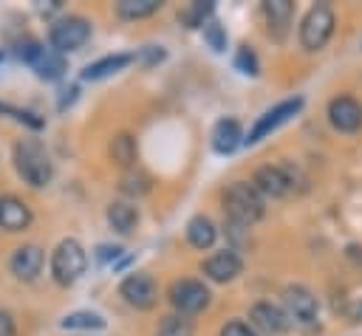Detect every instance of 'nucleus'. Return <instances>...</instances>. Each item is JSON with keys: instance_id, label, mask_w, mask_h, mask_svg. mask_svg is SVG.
Returning a JSON list of instances; mask_svg holds the SVG:
<instances>
[{"instance_id": "obj_1", "label": "nucleus", "mask_w": 362, "mask_h": 336, "mask_svg": "<svg viewBox=\"0 0 362 336\" xmlns=\"http://www.w3.org/2000/svg\"><path fill=\"white\" fill-rule=\"evenodd\" d=\"M223 215L232 229H249L266 215L263 195L249 181H235L223 189Z\"/></svg>"}, {"instance_id": "obj_2", "label": "nucleus", "mask_w": 362, "mask_h": 336, "mask_svg": "<svg viewBox=\"0 0 362 336\" xmlns=\"http://www.w3.org/2000/svg\"><path fill=\"white\" fill-rule=\"evenodd\" d=\"M11 158H14V169L17 175L31 186V189H42L51 184L54 178V164H51V155L48 150L42 147V141L37 138H17L14 150H11Z\"/></svg>"}, {"instance_id": "obj_3", "label": "nucleus", "mask_w": 362, "mask_h": 336, "mask_svg": "<svg viewBox=\"0 0 362 336\" xmlns=\"http://www.w3.org/2000/svg\"><path fill=\"white\" fill-rule=\"evenodd\" d=\"M88 268V254L79 240L65 237L59 246L51 251V277L57 285H74Z\"/></svg>"}, {"instance_id": "obj_4", "label": "nucleus", "mask_w": 362, "mask_h": 336, "mask_svg": "<svg viewBox=\"0 0 362 336\" xmlns=\"http://www.w3.org/2000/svg\"><path fill=\"white\" fill-rule=\"evenodd\" d=\"M334 25H337V17H334V8L328 3H317L305 11L303 23H300V45L305 51H322L334 34Z\"/></svg>"}, {"instance_id": "obj_5", "label": "nucleus", "mask_w": 362, "mask_h": 336, "mask_svg": "<svg viewBox=\"0 0 362 336\" xmlns=\"http://www.w3.org/2000/svg\"><path fill=\"white\" fill-rule=\"evenodd\" d=\"M283 311L288 316V325H297L305 333L320 328V305H317V296L305 285L283 288Z\"/></svg>"}, {"instance_id": "obj_6", "label": "nucleus", "mask_w": 362, "mask_h": 336, "mask_svg": "<svg viewBox=\"0 0 362 336\" xmlns=\"http://www.w3.org/2000/svg\"><path fill=\"white\" fill-rule=\"evenodd\" d=\"M90 40V23L85 17L68 14L54 20V25L48 28V42L57 54H68V51H79L85 42Z\"/></svg>"}, {"instance_id": "obj_7", "label": "nucleus", "mask_w": 362, "mask_h": 336, "mask_svg": "<svg viewBox=\"0 0 362 336\" xmlns=\"http://www.w3.org/2000/svg\"><path fill=\"white\" fill-rule=\"evenodd\" d=\"M297 184V169H291L288 164H263L255 169L252 186L263 195V198H286L294 192Z\"/></svg>"}, {"instance_id": "obj_8", "label": "nucleus", "mask_w": 362, "mask_h": 336, "mask_svg": "<svg viewBox=\"0 0 362 336\" xmlns=\"http://www.w3.org/2000/svg\"><path fill=\"white\" fill-rule=\"evenodd\" d=\"M212 294L209 288L201 282V280H175L170 285V305L175 308V313L181 316H192V313H201L206 305H209Z\"/></svg>"}, {"instance_id": "obj_9", "label": "nucleus", "mask_w": 362, "mask_h": 336, "mask_svg": "<svg viewBox=\"0 0 362 336\" xmlns=\"http://www.w3.org/2000/svg\"><path fill=\"white\" fill-rule=\"evenodd\" d=\"M300 107H303V96H291V99L277 102V104H274V107H269L263 116H257V121L252 124V130H249V136H246L243 141H246V144H257L260 138L272 136L280 124H286L291 116H297V113H300Z\"/></svg>"}, {"instance_id": "obj_10", "label": "nucleus", "mask_w": 362, "mask_h": 336, "mask_svg": "<svg viewBox=\"0 0 362 336\" xmlns=\"http://www.w3.org/2000/svg\"><path fill=\"white\" fill-rule=\"evenodd\" d=\"M119 296L136 308V311H150L156 302H158V288H156V280L144 271H133L127 274L122 282H119Z\"/></svg>"}, {"instance_id": "obj_11", "label": "nucleus", "mask_w": 362, "mask_h": 336, "mask_svg": "<svg viewBox=\"0 0 362 336\" xmlns=\"http://www.w3.org/2000/svg\"><path fill=\"white\" fill-rule=\"evenodd\" d=\"M20 56L31 65V71H34L40 79H59V76L65 73V59H62V54H57L54 48L40 45L37 40H28V42L20 48Z\"/></svg>"}, {"instance_id": "obj_12", "label": "nucleus", "mask_w": 362, "mask_h": 336, "mask_svg": "<svg viewBox=\"0 0 362 336\" xmlns=\"http://www.w3.org/2000/svg\"><path fill=\"white\" fill-rule=\"evenodd\" d=\"M249 319H252V328L266 333V336H280L288 330V316H286L283 305H274L269 299L255 302L249 311Z\"/></svg>"}, {"instance_id": "obj_13", "label": "nucleus", "mask_w": 362, "mask_h": 336, "mask_svg": "<svg viewBox=\"0 0 362 336\" xmlns=\"http://www.w3.org/2000/svg\"><path fill=\"white\" fill-rule=\"evenodd\" d=\"M328 121L339 133H356L362 127V102L354 96H337L328 102Z\"/></svg>"}, {"instance_id": "obj_14", "label": "nucleus", "mask_w": 362, "mask_h": 336, "mask_svg": "<svg viewBox=\"0 0 362 336\" xmlns=\"http://www.w3.org/2000/svg\"><path fill=\"white\" fill-rule=\"evenodd\" d=\"M42 263H45L42 248L34 246V243H25V246L14 248V254L8 257V271L20 282H34L40 277V271H42Z\"/></svg>"}, {"instance_id": "obj_15", "label": "nucleus", "mask_w": 362, "mask_h": 336, "mask_svg": "<svg viewBox=\"0 0 362 336\" xmlns=\"http://www.w3.org/2000/svg\"><path fill=\"white\" fill-rule=\"evenodd\" d=\"M201 271L212 282H232L243 274V260L232 248H223V251H215L212 257H206L201 263Z\"/></svg>"}, {"instance_id": "obj_16", "label": "nucleus", "mask_w": 362, "mask_h": 336, "mask_svg": "<svg viewBox=\"0 0 362 336\" xmlns=\"http://www.w3.org/2000/svg\"><path fill=\"white\" fill-rule=\"evenodd\" d=\"M34 220L31 206L17 195H0V229L3 232H25Z\"/></svg>"}, {"instance_id": "obj_17", "label": "nucleus", "mask_w": 362, "mask_h": 336, "mask_svg": "<svg viewBox=\"0 0 362 336\" xmlns=\"http://www.w3.org/2000/svg\"><path fill=\"white\" fill-rule=\"evenodd\" d=\"M212 150L218 155H232L240 144H243V130H240V121L238 119H221L215 127H212Z\"/></svg>"}, {"instance_id": "obj_18", "label": "nucleus", "mask_w": 362, "mask_h": 336, "mask_svg": "<svg viewBox=\"0 0 362 336\" xmlns=\"http://www.w3.org/2000/svg\"><path fill=\"white\" fill-rule=\"evenodd\" d=\"M263 14H266V23H269V34L280 42L288 34V25H291V17H294V3H288V0H266L263 3Z\"/></svg>"}, {"instance_id": "obj_19", "label": "nucleus", "mask_w": 362, "mask_h": 336, "mask_svg": "<svg viewBox=\"0 0 362 336\" xmlns=\"http://www.w3.org/2000/svg\"><path fill=\"white\" fill-rule=\"evenodd\" d=\"M215 240H218V229H215V223L206 215H192L187 220V243L192 248L206 251V248L215 246Z\"/></svg>"}, {"instance_id": "obj_20", "label": "nucleus", "mask_w": 362, "mask_h": 336, "mask_svg": "<svg viewBox=\"0 0 362 336\" xmlns=\"http://www.w3.org/2000/svg\"><path fill=\"white\" fill-rule=\"evenodd\" d=\"M133 59H136L133 54H107V56L90 62V65L82 71V79H88V82H99V79H105V76L119 73V71L127 68Z\"/></svg>"}, {"instance_id": "obj_21", "label": "nucleus", "mask_w": 362, "mask_h": 336, "mask_svg": "<svg viewBox=\"0 0 362 336\" xmlns=\"http://www.w3.org/2000/svg\"><path fill=\"white\" fill-rule=\"evenodd\" d=\"M107 223L119 234H133L139 229V209L127 200H113L107 206Z\"/></svg>"}, {"instance_id": "obj_22", "label": "nucleus", "mask_w": 362, "mask_h": 336, "mask_svg": "<svg viewBox=\"0 0 362 336\" xmlns=\"http://www.w3.org/2000/svg\"><path fill=\"white\" fill-rule=\"evenodd\" d=\"M107 152H110V158H113L119 167L130 169L133 161H136V152H139V150H136V138H133L130 133H119V136L110 141Z\"/></svg>"}, {"instance_id": "obj_23", "label": "nucleus", "mask_w": 362, "mask_h": 336, "mask_svg": "<svg viewBox=\"0 0 362 336\" xmlns=\"http://www.w3.org/2000/svg\"><path fill=\"white\" fill-rule=\"evenodd\" d=\"M161 8V0H119L116 14L122 20H144Z\"/></svg>"}, {"instance_id": "obj_24", "label": "nucleus", "mask_w": 362, "mask_h": 336, "mask_svg": "<svg viewBox=\"0 0 362 336\" xmlns=\"http://www.w3.org/2000/svg\"><path fill=\"white\" fill-rule=\"evenodd\" d=\"M119 189H122V195H127V198H141V195H147V192H150V178H147L141 169L130 167V169H124V172H122Z\"/></svg>"}, {"instance_id": "obj_25", "label": "nucleus", "mask_w": 362, "mask_h": 336, "mask_svg": "<svg viewBox=\"0 0 362 336\" xmlns=\"http://www.w3.org/2000/svg\"><path fill=\"white\" fill-rule=\"evenodd\" d=\"M212 11H215V6L212 3H189L181 14H178V20H181V25H187V28H204L209 20H212Z\"/></svg>"}, {"instance_id": "obj_26", "label": "nucleus", "mask_w": 362, "mask_h": 336, "mask_svg": "<svg viewBox=\"0 0 362 336\" xmlns=\"http://www.w3.org/2000/svg\"><path fill=\"white\" fill-rule=\"evenodd\" d=\"M62 328L65 330H102L105 328V319L93 311H74L62 319Z\"/></svg>"}, {"instance_id": "obj_27", "label": "nucleus", "mask_w": 362, "mask_h": 336, "mask_svg": "<svg viewBox=\"0 0 362 336\" xmlns=\"http://www.w3.org/2000/svg\"><path fill=\"white\" fill-rule=\"evenodd\" d=\"M156 336H195V328H192V319H189V316L170 313V316L161 319Z\"/></svg>"}, {"instance_id": "obj_28", "label": "nucleus", "mask_w": 362, "mask_h": 336, "mask_svg": "<svg viewBox=\"0 0 362 336\" xmlns=\"http://www.w3.org/2000/svg\"><path fill=\"white\" fill-rule=\"evenodd\" d=\"M235 68H238L240 73H246V76H257V73H260L257 56H255V51H252L249 45H240V48H238V54H235Z\"/></svg>"}, {"instance_id": "obj_29", "label": "nucleus", "mask_w": 362, "mask_h": 336, "mask_svg": "<svg viewBox=\"0 0 362 336\" xmlns=\"http://www.w3.org/2000/svg\"><path fill=\"white\" fill-rule=\"evenodd\" d=\"M204 40H206V45H209L212 51H218V54L226 48V31L221 28L218 20H209V23L204 25Z\"/></svg>"}, {"instance_id": "obj_30", "label": "nucleus", "mask_w": 362, "mask_h": 336, "mask_svg": "<svg viewBox=\"0 0 362 336\" xmlns=\"http://www.w3.org/2000/svg\"><path fill=\"white\" fill-rule=\"evenodd\" d=\"M218 336H257V330H255L252 325L240 322V319H232V322H226V325L221 328Z\"/></svg>"}, {"instance_id": "obj_31", "label": "nucleus", "mask_w": 362, "mask_h": 336, "mask_svg": "<svg viewBox=\"0 0 362 336\" xmlns=\"http://www.w3.org/2000/svg\"><path fill=\"white\" fill-rule=\"evenodd\" d=\"M0 113H11L17 121H25L28 127H42V119H34V113H28V110H20V107H8V104H0Z\"/></svg>"}, {"instance_id": "obj_32", "label": "nucleus", "mask_w": 362, "mask_h": 336, "mask_svg": "<svg viewBox=\"0 0 362 336\" xmlns=\"http://www.w3.org/2000/svg\"><path fill=\"white\" fill-rule=\"evenodd\" d=\"M0 336H14V319L8 311H0Z\"/></svg>"}, {"instance_id": "obj_33", "label": "nucleus", "mask_w": 362, "mask_h": 336, "mask_svg": "<svg viewBox=\"0 0 362 336\" xmlns=\"http://www.w3.org/2000/svg\"><path fill=\"white\" fill-rule=\"evenodd\" d=\"M119 251H122V248H119V246H99V251H96V257H99V260H102V263H107V260H110V257H113V260H116V254H119Z\"/></svg>"}]
</instances>
